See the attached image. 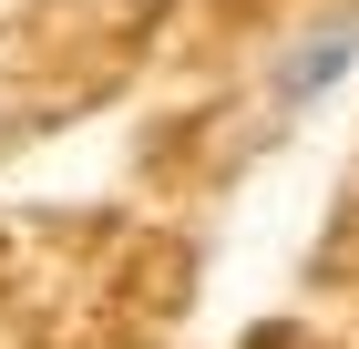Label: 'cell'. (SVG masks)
Wrapping results in <instances>:
<instances>
[{
	"label": "cell",
	"instance_id": "cell-1",
	"mask_svg": "<svg viewBox=\"0 0 359 349\" xmlns=\"http://www.w3.org/2000/svg\"><path fill=\"white\" fill-rule=\"evenodd\" d=\"M349 72H359V0H339V11H318L308 31H287L267 52V113L298 124V113H318Z\"/></svg>",
	"mask_w": 359,
	"mask_h": 349
}]
</instances>
